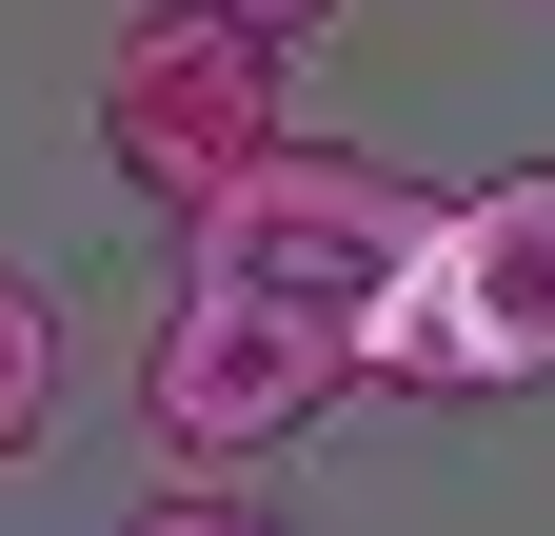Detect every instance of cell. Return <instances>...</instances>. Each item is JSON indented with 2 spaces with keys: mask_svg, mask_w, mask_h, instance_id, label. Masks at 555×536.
<instances>
[{
  "mask_svg": "<svg viewBox=\"0 0 555 536\" xmlns=\"http://www.w3.org/2000/svg\"><path fill=\"white\" fill-rule=\"evenodd\" d=\"M358 378H397V397H535L555 378V159L437 199L416 279L358 318Z\"/></svg>",
  "mask_w": 555,
  "mask_h": 536,
  "instance_id": "cell-1",
  "label": "cell"
},
{
  "mask_svg": "<svg viewBox=\"0 0 555 536\" xmlns=\"http://www.w3.org/2000/svg\"><path fill=\"white\" fill-rule=\"evenodd\" d=\"M416 239H437V199H416L397 159H358V140H278L219 219H198V279H219V298H278V318H318V339L358 358V318L416 279Z\"/></svg>",
  "mask_w": 555,
  "mask_h": 536,
  "instance_id": "cell-2",
  "label": "cell"
},
{
  "mask_svg": "<svg viewBox=\"0 0 555 536\" xmlns=\"http://www.w3.org/2000/svg\"><path fill=\"white\" fill-rule=\"evenodd\" d=\"M100 140H119V179H139V199L219 219V199L298 140V119H278V40H258V21H219V0L119 21V60H100Z\"/></svg>",
  "mask_w": 555,
  "mask_h": 536,
  "instance_id": "cell-3",
  "label": "cell"
},
{
  "mask_svg": "<svg viewBox=\"0 0 555 536\" xmlns=\"http://www.w3.org/2000/svg\"><path fill=\"white\" fill-rule=\"evenodd\" d=\"M337 397H358V358H337L318 318H278V298H219V279H179L159 358H139V418H159V457H198V477H238V457L318 437Z\"/></svg>",
  "mask_w": 555,
  "mask_h": 536,
  "instance_id": "cell-4",
  "label": "cell"
},
{
  "mask_svg": "<svg viewBox=\"0 0 555 536\" xmlns=\"http://www.w3.org/2000/svg\"><path fill=\"white\" fill-rule=\"evenodd\" d=\"M60 437V298L0 258V457H40Z\"/></svg>",
  "mask_w": 555,
  "mask_h": 536,
  "instance_id": "cell-5",
  "label": "cell"
},
{
  "mask_svg": "<svg viewBox=\"0 0 555 536\" xmlns=\"http://www.w3.org/2000/svg\"><path fill=\"white\" fill-rule=\"evenodd\" d=\"M139 536H298V516H258V497H159Z\"/></svg>",
  "mask_w": 555,
  "mask_h": 536,
  "instance_id": "cell-6",
  "label": "cell"
},
{
  "mask_svg": "<svg viewBox=\"0 0 555 536\" xmlns=\"http://www.w3.org/2000/svg\"><path fill=\"white\" fill-rule=\"evenodd\" d=\"M219 21H258V40H278V60H298V40H318V21H337V0H219Z\"/></svg>",
  "mask_w": 555,
  "mask_h": 536,
  "instance_id": "cell-7",
  "label": "cell"
}]
</instances>
